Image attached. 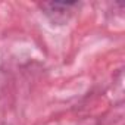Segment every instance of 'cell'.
Wrapping results in <instances>:
<instances>
[]
</instances>
